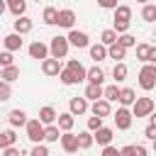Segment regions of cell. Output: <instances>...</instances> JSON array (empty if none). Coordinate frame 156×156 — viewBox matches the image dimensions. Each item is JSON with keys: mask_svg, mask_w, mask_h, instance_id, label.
Returning <instances> with one entry per match:
<instances>
[{"mask_svg": "<svg viewBox=\"0 0 156 156\" xmlns=\"http://www.w3.org/2000/svg\"><path fill=\"white\" fill-rule=\"evenodd\" d=\"M90 58L98 63V61H105V58H110V54H107V46L105 44H90Z\"/></svg>", "mask_w": 156, "mask_h": 156, "instance_id": "e0dca14e", "label": "cell"}, {"mask_svg": "<svg viewBox=\"0 0 156 156\" xmlns=\"http://www.w3.org/2000/svg\"><path fill=\"white\" fill-rule=\"evenodd\" d=\"M78 144H80V149H90V146L95 144V134H93L90 129L78 132Z\"/></svg>", "mask_w": 156, "mask_h": 156, "instance_id": "f1b7e54d", "label": "cell"}, {"mask_svg": "<svg viewBox=\"0 0 156 156\" xmlns=\"http://www.w3.org/2000/svg\"><path fill=\"white\" fill-rule=\"evenodd\" d=\"M58 12L61 10H56V7H44V12H41V20H44V24H49V27H54V24H58Z\"/></svg>", "mask_w": 156, "mask_h": 156, "instance_id": "44dd1931", "label": "cell"}, {"mask_svg": "<svg viewBox=\"0 0 156 156\" xmlns=\"http://www.w3.org/2000/svg\"><path fill=\"white\" fill-rule=\"evenodd\" d=\"M139 88L141 90H154L156 88V63H144L139 71Z\"/></svg>", "mask_w": 156, "mask_h": 156, "instance_id": "6da1fadb", "label": "cell"}, {"mask_svg": "<svg viewBox=\"0 0 156 156\" xmlns=\"http://www.w3.org/2000/svg\"><path fill=\"white\" fill-rule=\"evenodd\" d=\"M149 54H151V46L149 44H136V58L149 63Z\"/></svg>", "mask_w": 156, "mask_h": 156, "instance_id": "74e56055", "label": "cell"}, {"mask_svg": "<svg viewBox=\"0 0 156 156\" xmlns=\"http://www.w3.org/2000/svg\"><path fill=\"white\" fill-rule=\"evenodd\" d=\"M0 66H2V68H7V66H15L12 51H2V54H0Z\"/></svg>", "mask_w": 156, "mask_h": 156, "instance_id": "ab89813d", "label": "cell"}, {"mask_svg": "<svg viewBox=\"0 0 156 156\" xmlns=\"http://www.w3.org/2000/svg\"><path fill=\"white\" fill-rule=\"evenodd\" d=\"M117 39H119V34H117L115 29H102V34H100V44H105L107 49H110L112 44H117Z\"/></svg>", "mask_w": 156, "mask_h": 156, "instance_id": "484cf974", "label": "cell"}, {"mask_svg": "<svg viewBox=\"0 0 156 156\" xmlns=\"http://www.w3.org/2000/svg\"><path fill=\"white\" fill-rule=\"evenodd\" d=\"M73 117H76V115H71V112H61V115H58V122H56V124L61 127V132H71V129H73V122H76Z\"/></svg>", "mask_w": 156, "mask_h": 156, "instance_id": "cb8c5ba5", "label": "cell"}, {"mask_svg": "<svg viewBox=\"0 0 156 156\" xmlns=\"http://www.w3.org/2000/svg\"><path fill=\"white\" fill-rule=\"evenodd\" d=\"M0 78H2L5 83H12V80L20 78V68H17V66H7V68L0 71Z\"/></svg>", "mask_w": 156, "mask_h": 156, "instance_id": "4dcf8cb0", "label": "cell"}, {"mask_svg": "<svg viewBox=\"0 0 156 156\" xmlns=\"http://www.w3.org/2000/svg\"><path fill=\"white\" fill-rule=\"evenodd\" d=\"M105 124H102V117H98V115H93V117H88V129L95 134L98 129H102Z\"/></svg>", "mask_w": 156, "mask_h": 156, "instance_id": "f35d334b", "label": "cell"}, {"mask_svg": "<svg viewBox=\"0 0 156 156\" xmlns=\"http://www.w3.org/2000/svg\"><path fill=\"white\" fill-rule=\"evenodd\" d=\"M39 119H41L46 127H49V124H56V122H58V112H56L51 105H44V107L39 110Z\"/></svg>", "mask_w": 156, "mask_h": 156, "instance_id": "5bb4252c", "label": "cell"}, {"mask_svg": "<svg viewBox=\"0 0 156 156\" xmlns=\"http://www.w3.org/2000/svg\"><path fill=\"white\" fill-rule=\"evenodd\" d=\"M10 95H12V90H10V83L0 80V100H10Z\"/></svg>", "mask_w": 156, "mask_h": 156, "instance_id": "7bdbcfd3", "label": "cell"}, {"mask_svg": "<svg viewBox=\"0 0 156 156\" xmlns=\"http://www.w3.org/2000/svg\"><path fill=\"white\" fill-rule=\"evenodd\" d=\"M7 122H10V127L15 129V127H27V122H29V119H27V112L17 107V110H10V115H7Z\"/></svg>", "mask_w": 156, "mask_h": 156, "instance_id": "7c38bea8", "label": "cell"}, {"mask_svg": "<svg viewBox=\"0 0 156 156\" xmlns=\"http://www.w3.org/2000/svg\"><path fill=\"white\" fill-rule=\"evenodd\" d=\"M90 112L105 119V117H110V115H112V102L102 98V100H98V102H93V105H90Z\"/></svg>", "mask_w": 156, "mask_h": 156, "instance_id": "8fae6325", "label": "cell"}, {"mask_svg": "<svg viewBox=\"0 0 156 156\" xmlns=\"http://www.w3.org/2000/svg\"><path fill=\"white\" fill-rule=\"evenodd\" d=\"M49 49H51V58H66L68 56V49H71V41L66 39V37H54L51 39V44H49Z\"/></svg>", "mask_w": 156, "mask_h": 156, "instance_id": "3957f363", "label": "cell"}, {"mask_svg": "<svg viewBox=\"0 0 156 156\" xmlns=\"http://www.w3.org/2000/svg\"><path fill=\"white\" fill-rule=\"evenodd\" d=\"M136 102V93L132 90V88H122V93H119V105L122 107H129V105H134Z\"/></svg>", "mask_w": 156, "mask_h": 156, "instance_id": "603a6c76", "label": "cell"}, {"mask_svg": "<svg viewBox=\"0 0 156 156\" xmlns=\"http://www.w3.org/2000/svg\"><path fill=\"white\" fill-rule=\"evenodd\" d=\"M127 73H129V68H127L124 63H115V68H112V78H115V83H122V80L127 78Z\"/></svg>", "mask_w": 156, "mask_h": 156, "instance_id": "1f68e13d", "label": "cell"}, {"mask_svg": "<svg viewBox=\"0 0 156 156\" xmlns=\"http://www.w3.org/2000/svg\"><path fill=\"white\" fill-rule=\"evenodd\" d=\"M34 2H39V0H34Z\"/></svg>", "mask_w": 156, "mask_h": 156, "instance_id": "9f6ffc18", "label": "cell"}, {"mask_svg": "<svg viewBox=\"0 0 156 156\" xmlns=\"http://www.w3.org/2000/svg\"><path fill=\"white\" fill-rule=\"evenodd\" d=\"M122 156H139V154H136V146H134V144L124 146V149H122Z\"/></svg>", "mask_w": 156, "mask_h": 156, "instance_id": "7dc6e473", "label": "cell"}, {"mask_svg": "<svg viewBox=\"0 0 156 156\" xmlns=\"http://www.w3.org/2000/svg\"><path fill=\"white\" fill-rule=\"evenodd\" d=\"M24 129H27V139H29L32 144H41V141H44V134H46V124H44L39 117H37V119H29Z\"/></svg>", "mask_w": 156, "mask_h": 156, "instance_id": "7a4b0ae2", "label": "cell"}, {"mask_svg": "<svg viewBox=\"0 0 156 156\" xmlns=\"http://www.w3.org/2000/svg\"><path fill=\"white\" fill-rule=\"evenodd\" d=\"M29 58H37V61H46L49 56H51V49H49V44H44V41H32L29 44Z\"/></svg>", "mask_w": 156, "mask_h": 156, "instance_id": "5b68a950", "label": "cell"}, {"mask_svg": "<svg viewBox=\"0 0 156 156\" xmlns=\"http://www.w3.org/2000/svg\"><path fill=\"white\" fill-rule=\"evenodd\" d=\"M136 154H139V156H146V146H144V144H136Z\"/></svg>", "mask_w": 156, "mask_h": 156, "instance_id": "681fc988", "label": "cell"}, {"mask_svg": "<svg viewBox=\"0 0 156 156\" xmlns=\"http://www.w3.org/2000/svg\"><path fill=\"white\" fill-rule=\"evenodd\" d=\"M2 156H20V149L10 146V149H2Z\"/></svg>", "mask_w": 156, "mask_h": 156, "instance_id": "c3c4849f", "label": "cell"}, {"mask_svg": "<svg viewBox=\"0 0 156 156\" xmlns=\"http://www.w3.org/2000/svg\"><path fill=\"white\" fill-rule=\"evenodd\" d=\"M61 149H63L66 154H76V151L80 149V144H78V134H73V132H63V136H61Z\"/></svg>", "mask_w": 156, "mask_h": 156, "instance_id": "ba28073f", "label": "cell"}, {"mask_svg": "<svg viewBox=\"0 0 156 156\" xmlns=\"http://www.w3.org/2000/svg\"><path fill=\"white\" fill-rule=\"evenodd\" d=\"M144 136H146V139H151V141H156V127H154V124H149V127L144 129Z\"/></svg>", "mask_w": 156, "mask_h": 156, "instance_id": "bcb514c9", "label": "cell"}, {"mask_svg": "<svg viewBox=\"0 0 156 156\" xmlns=\"http://www.w3.org/2000/svg\"><path fill=\"white\" fill-rule=\"evenodd\" d=\"M149 124H154V127H156V112H151V115H149Z\"/></svg>", "mask_w": 156, "mask_h": 156, "instance_id": "816d5d0a", "label": "cell"}, {"mask_svg": "<svg viewBox=\"0 0 156 156\" xmlns=\"http://www.w3.org/2000/svg\"><path fill=\"white\" fill-rule=\"evenodd\" d=\"M98 7H102V10H117L119 5H117V0H98Z\"/></svg>", "mask_w": 156, "mask_h": 156, "instance_id": "ee69618b", "label": "cell"}, {"mask_svg": "<svg viewBox=\"0 0 156 156\" xmlns=\"http://www.w3.org/2000/svg\"><path fill=\"white\" fill-rule=\"evenodd\" d=\"M107 54H110V58H115V63H122V58L127 56V49L119 46V44H112V46L107 49Z\"/></svg>", "mask_w": 156, "mask_h": 156, "instance_id": "f546056e", "label": "cell"}, {"mask_svg": "<svg viewBox=\"0 0 156 156\" xmlns=\"http://www.w3.org/2000/svg\"><path fill=\"white\" fill-rule=\"evenodd\" d=\"M2 44H5V51H20L22 49V34L12 32V34H7L2 39Z\"/></svg>", "mask_w": 156, "mask_h": 156, "instance_id": "9a60e30c", "label": "cell"}, {"mask_svg": "<svg viewBox=\"0 0 156 156\" xmlns=\"http://www.w3.org/2000/svg\"><path fill=\"white\" fill-rule=\"evenodd\" d=\"M154 37H156V29H154Z\"/></svg>", "mask_w": 156, "mask_h": 156, "instance_id": "11a10c76", "label": "cell"}, {"mask_svg": "<svg viewBox=\"0 0 156 156\" xmlns=\"http://www.w3.org/2000/svg\"><path fill=\"white\" fill-rule=\"evenodd\" d=\"M132 112H134L136 119L139 117H149L154 112V100L151 98H136V102L132 105Z\"/></svg>", "mask_w": 156, "mask_h": 156, "instance_id": "8992f818", "label": "cell"}, {"mask_svg": "<svg viewBox=\"0 0 156 156\" xmlns=\"http://www.w3.org/2000/svg\"><path fill=\"white\" fill-rule=\"evenodd\" d=\"M141 20L144 22H156V5H151V2L144 5L141 7Z\"/></svg>", "mask_w": 156, "mask_h": 156, "instance_id": "836d02e7", "label": "cell"}, {"mask_svg": "<svg viewBox=\"0 0 156 156\" xmlns=\"http://www.w3.org/2000/svg\"><path fill=\"white\" fill-rule=\"evenodd\" d=\"M154 151H156V141H154Z\"/></svg>", "mask_w": 156, "mask_h": 156, "instance_id": "db71d44e", "label": "cell"}, {"mask_svg": "<svg viewBox=\"0 0 156 156\" xmlns=\"http://www.w3.org/2000/svg\"><path fill=\"white\" fill-rule=\"evenodd\" d=\"M117 44H119V46H124V49H132V46H136V37H132L129 32H127V34H119Z\"/></svg>", "mask_w": 156, "mask_h": 156, "instance_id": "8d00e7d4", "label": "cell"}, {"mask_svg": "<svg viewBox=\"0 0 156 156\" xmlns=\"http://www.w3.org/2000/svg\"><path fill=\"white\" fill-rule=\"evenodd\" d=\"M29 156H49V146H44V144H34L32 151H29Z\"/></svg>", "mask_w": 156, "mask_h": 156, "instance_id": "60d3db41", "label": "cell"}, {"mask_svg": "<svg viewBox=\"0 0 156 156\" xmlns=\"http://www.w3.org/2000/svg\"><path fill=\"white\" fill-rule=\"evenodd\" d=\"M102 80H105V71H102L100 66L88 68V83H98V85H102Z\"/></svg>", "mask_w": 156, "mask_h": 156, "instance_id": "4316f807", "label": "cell"}, {"mask_svg": "<svg viewBox=\"0 0 156 156\" xmlns=\"http://www.w3.org/2000/svg\"><path fill=\"white\" fill-rule=\"evenodd\" d=\"M15 141H17L15 129H5V132L0 134V149H10V146H15Z\"/></svg>", "mask_w": 156, "mask_h": 156, "instance_id": "d4e9b609", "label": "cell"}, {"mask_svg": "<svg viewBox=\"0 0 156 156\" xmlns=\"http://www.w3.org/2000/svg\"><path fill=\"white\" fill-rule=\"evenodd\" d=\"M73 24H76V12L73 10H61L58 12V27H63V29L71 32V29H76Z\"/></svg>", "mask_w": 156, "mask_h": 156, "instance_id": "4fadbf2b", "label": "cell"}, {"mask_svg": "<svg viewBox=\"0 0 156 156\" xmlns=\"http://www.w3.org/2000/svg\"><path fill=\"white\" fill-rule=\"evenodd\" d=\"M102 156H122V149H117V146H102Z\"/></svg>", "mask_w": 156, "mask_h": 156, "instance_id": "f6af8a7d", "label": "cell"}, {"mask_svg": "<svg viewBox=\"0 0 156 156\" xmlns=\"http://www.w3.org/2000/svg\"><path fill=\"white\" fill-rule=\"evenodd\" d=\"M5 7H7L15 17H24V12H27V2H24V0H5Z\"/></svg>", "mask_w": 156, "mask_h": 156, "instance_id": "d6986e66", "label": "cell"}, {"mask_svg": "<svg viewBox=\"0 0 156 156\" xmlns=\"http://www.w3.org/2000/svg\"><path fill=\"white\" fill-rule=\"evenodd\" d=\"M117 34H127V29H129V22H124V20H115V27H112Z\"/></svg>", "mask_w": 156, "mask_h": 156, "instance_id": "b9f144b4", "label": "cell"}, {"mask_svg": "<svg viewBox=\"0 0 156 156\" xmlns=\"http://www.w3.org/2000/svg\"><path fill=\"white\" fill-rule=\"evenodd\" d=\"M58 78H61V83H63V85H76V83H80V80L76 78V73H73L71 68H63Z\"/></svg>", "mask_w": 156, "mask_h": 156, "instance_id": "d6a6232c", "label": "cell"}, {"mask_svg": "<svg viewBox=\"0 0 156 156\" xmlns=\"http://www.w3.org/2000/svg\"><path fill=\"white\" fill-rule=\"evenodd\" d=\"M112 119H115V124H117V129H129L132 127V119H134V112L129 110V107H117V112L112 115Z\"/></svg>", "mask_w": 156, "mask_h": 156, "instance_id": "277c9868", "label": "cell"}, {"mask_svg": "<svg viewBox=\"0 0 156 156\" xmlns=\"http://www.w3.org/2000/svg\"><path fill=\"white\" fill-rule=\"evenodd\" d=\"M61 71H63V66H61V61L58 58H46V61H41V73L44 76H61Z\"/></svg>", "mask_w": 156, "mask_h": 156, "instance_id": "30bf717a", "label": "cell"}, {"mask_svg": "<svg viewBox=\"0 0 156 156\" xmlns=\"http://www.w3.org/2000/svg\"><path fill=\"white\" fill-rule=\"evenodd\" d=\"M66 39H68L71 46H76V49H90V37H88L85 32H80V29H71V32L66 34Z\"/></svg>", "mask_w": 156, "mask_h": 156, "instance_id": "52a82bcc", "label": "cell"}, {"mask_svg": "<svg viewBox=\"0 0 156 156\" xmlns=\"http://www.w3.org/2000/svg\"><path fill=\"white\" fill-rule=\"evenodd\" d=\"M66 68H71V71L76 73V78H78V80H88V68H85L80 61H76V58H68Z\"/></svg>", "mask_w": 156, "mask_h": 156, "instance_id": "ac0fdd59", "label": "cell"}, {"mask_svg": "<svg viewBox=\"0 0 156 156\" xmlns=\"http://www.w3.org/2000/svg\"><path fill=\"white\" fill-rule=\"evenodd\" d=\"M149 63H156V46H151V54H149Z\"/></svg>", "mask_w": 156, "mask_h": 156, "instance_id": "f907efd6", "label": "cell"}, {"mask_svg": "<svg viewBox=\"0 0 156 156\" xmlns=\"http://www.w3.org/2000/svg\"><path fill=\"white\" fill-rule=\"evenodd\" d=\"M119 93H122V88H117V83L115 85H107L105 88V100H110V102H119Z\"/></svg>", "mask_w": 156, "mask_h": 156, "instance_id": "d590c367", "label": "cell"}, {"mask_svg": "<svg viewBox=\"0 0 156 156\" xmlns=\"http://www.w3.org/2000/svg\"><path fill=\"white\" fill-rule=\"evenodd\" d=\"M136 2H141V5H149V0H136Z\"/></svg>", "mask_w": 156, "mask_h": 156, "instance_id": "f5cc1de1", "label": "cell"}, {"mask_svg": "<svg viewBox=\"0 0 156 156\" xmlns=\"http://www.w3.org/2000/svg\"><path fill=\"white\" fill-rule=\"evenodd\" d=\"M85 98L93 100V102H98V100L105 98V88L98 85V83H88V85H85Z\"/></svg>", "mask_w": 156, "mask_h": 156, "instance_id": "2e32d148", "label": "cell"}, {"mask_svg": "<svg viewBox=\"0 0 156 156\" xmlns=\"http://www.w3.org/2000/svg\"><path fill=\"white\" fill-rule=\"evenodd\" d=\"M88 110H90V105H88V98H85V95L68 100V112H71V115H85Z\"/></svg>", "mask_w": 156, "mask_h": 156, "instance_id": "9c48e42d", "label": "cell"}, {"mask_svg": "<svg viewBox=\"0 0 156 156\" xmlns=\"http://www.w3.org/2000/svg\"><path fill=\"white\" fill-rule=\"evenodd\" d=\"M61 136H63L61 127L58 124H49L46 127V134H44V141H61Z\"/></svg>", "mask_w": 156, "mask_h": 156, "instance_id": "83f0119b", "label": "cell"}, {"mask_svg": "<svg viewBox=\"0 0 156 156\" xmlns=\"http://www.w3.org/2000/svg\"><path fill=\"white\" fill-rule=\"evenodd\" d=\"M32 27H34V22H32L27 15L15 20V32H17V34H29V32H32Z\"/></svg>", "mask_w": 156, "mask_h": 156, "instance_id": "7402d4cb", "label": "cell"}, {"mask_svg": "<svg viewBox=\"0 0 156 156\" xmlns=\"http://www.w3.org/2000/svg\"><path fill=\"white\" fill-rule=\"evenodd\" d=\"M115 20H124V22H129V20H132V7H129V5H119V7L115 10Z\"/></svg>", "mask_w": 156, "mask_h": 156, "instance_id": "e575fe53", "label": "cell"}, {"mask_svg": "<svg viewBox=\"0 0 156 156\" xmlns=\"http://www.w3.org/2000/svg\"><path fill=\"white\" fill-rule=\"evenodd\" d=\"M112 136H115V132H112L110 127H102V129L95 132V141H98L100 146H110V144H112Z\"/></svg>", "mask_w": 156, "mask_h": 156, "instance_id": "ffe728a7", "label": "cell"}]
</instances>
